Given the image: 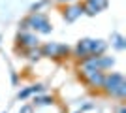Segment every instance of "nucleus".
Masks as SVG:
<instances>
[{"mask_svg": "<svg viewBox=\"0 0 126 113\" xmlns=\"http://www.w3.org/2000/svg\"><path fill=\"white\" fill-rule=\"evenodd\" d=\"M115 47L117 49H124V40H122V36H119V34H115Z\"/></svg>", "mask_w": 126, "mask_h": 113, "instance_id": "obj_12", "label": "nucleus"}, {"mask_svg": "<svg viewBox=\"0 0 126 113\" xmlns=\"http://www.w3.org/2000/svg\"><path fill=\"white\" fill-rule=\"evenodd\" d=\"M40 57H43L42 51H40V49H36V47H30V51H28V59L36 60V59H40Z\"/></svg>", "mask_w": 126, "mask_h": 113, "instance_id": "obj_10", "label": "nucleus"}, {"mask_svg": "<svg viewBox=\"0 0 126 113\" xmlns=\"http://www.w3.org/2000/svg\"><path fill=\"white\" fill-rule=\"evenodd\" d=\"M87 2H89V4H92L98 11H102L105 6H107V0H87Z\"/></svg>", "mask_w": 126, "mask_h": 113, "instance_id": "obj_9", "label": "nucleus"}, {"mask_svg": "<svg viewBox=\"0 0 126 113\" xmlns=\"http://www.w3.org/2000/svg\"><path fill=\"white\" fill-rule=\"evenodd\" d=\"M85 77H87V81H89L92 87H102V85H104V77H105V75L102 74V70H96V72L87 74Z\"/></svg>", "mask_w": 126, "mask_h": 113, "instance_id": "obj_6", "label": "nucleus"}, {"mask_svg": "<svg viewBox=\"0 0 126 113\" xmlns=\"http://www.w3.org/2000/svg\"><path fill=\"white\" fill-rule=\"evenodd\" d=\"M105 91L109 92L111 96H117V98H124L126 94V81L121 74H109L104 77V85H102Z\"/></svg>", "mask_w": 126, "mask_h": 113, "instance_id": "obj_1", "label": "nucleus"}, {"mask_svg": "<svg viewBox=\"0 0 126 113\" xmlns=\"http://www.w3.org/2000/svg\"><path fill=\"white\" fill-rule=\"evenodd\" d=\"M90 43H92V40H81V42L77 43V47H75V53H77V57H81V59H89L90 57Z\"/></svg>", "mask_w": 126, "mask_h": 113, "instance_id": "obj_4", "label": "nucleus"}, {"mask_svg": "<svg viewBox=\"0 0 126 113\" xmlns=\"http://www.w3.org/2000/svg\"><path fill=\"white\" fill-rule=\"evenodd\" d=\"M83 11H87V13H89V15H96V13H98V10H96V8H94V6H92V4H89V2H87V4H85Z\"/></svg>", "mask_w": 126, "mask_h": 113, "instance_id": "obj_11", "label": "nucleus"}, {"mask_svg": "<svg viewBox=\"0 0 126 113\" xmlns=\"http://www.w3.org/2000/svg\"><path fill=\"white\" fill-rule=\"evenodd\" d=\"M62 53H68V45L47 43V45H43V49H42L43 57H62Z\"/></svg>", "mask_w": 126, "mask_h": 113, "instance_id": "obj_3", "label": "nucleus"}, {"mask_svg": "<svg viewBox=\"0 0 126 113\" xmlns=\"http://www.w3.org/2000/svg\"><path fill=\"white\" fill-rule=\"evenodd\" d=\"M21 40H23V45H26V47H36L38 45V38L32 36V34H21Z\"/></svg>", "mask_w": 126, "mask_h": 113, "instance_id": "obj_8", "label": "nucleus"}, {"mask_svg": "<svg viewBox=\"0 0 126 113\" xmlns=\"http://www.w3.org/2000/svg\"><path fill=\"white\" fill-rule=\"evenodd\" d=\"M81 13H83V8H81V6H72V8H68V10H66L64 19H66L68 23H74L75 19L81 15Z\"/></svg>", "mask_w": 126, "mask_h": 113, "instance_id": "obj_7", "label": "nucleus"}, {"mask_svg": "<svg viewBox=\"0 0 126 113\" xmlns=\"http://www.w3.org/2000/svg\"><path fill=\"white\" fill-rule=\"evenodd\" d=\"M26 21H28V27L34 28V30H38V32H42V34L51 32V25H49L47 17L42 15V13H34V15H30Z\"/></svg>", "mask_w": 126, "mask_h": 113, "instance_id": "obj_2", "label": "nucleus"}, {"mask_svg": "<svg viewBox=\"0 0 126 113\" xmlns=\"http://www.w3.org/2000/svg\"><path fill=\"white\" fill-rule=\"evenodd\" d=\"M105 47H107V43L104 40H92V43H90V57H102Z\"/></svg>", "mask_w": 126, "mask_h": 113, "instance_id": "obj_5", "label": "nucleus"}, {"mask_svg": "<svg viewBox=\"0 0 126 113\" xmlns=\"http://www.w3.org/2000/svg\"><path fill=\"white\" fill-rule=\"evenodd\" d=\"M60 2H64V0H60Z\"/></svg>", "mask_w": 126, "mask_h": 113, "instance_id": "obj_16", "label": "nucleus"}, {"mask_svg": "<svg viewBox=\"0 0 126 113\" xmlns=\"http://www.w3.org/2000/svg\"><path fill=\"white\" fill-rule=\"evenodd\" d=\"M119 113H126V109H124V108H121V109H119Z\"/></svg>", "mask_w": 126, "mask_h": 113, "instance_id": "obj_15", "label": "nucleus"}, {"mask_svg": "<svg viewBox=\"0 0 126 113\" xmlns=\"http://www.w3.org/2000/svg\"><path fill=\"white\" fill-rule=\"evenodd\" d=\"M38 106H47V104H51V98H36V102Z\"/></svg>", "mask_w": 126, "mask_h": 113, "instance_id": "obj_13", "label": "nucleus"}, {"mask_svg": "<svg viewBox=\"0 0 126 113\" xmlns=\"http://www.w3.org/2000/svg\"><path fill=\"white\" fill-rule=\"evenodd\" d=\"M19 113H32V108H30V106H25V108H23Z\"/></svg>", "mask_w": 126, "mask_h": 113, "instance_id": "obj_14", "label": "nucleus"}]
</instances>
